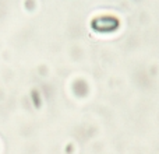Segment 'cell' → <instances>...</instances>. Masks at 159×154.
Returning <instances> with one entry per match:
<instances>
[{"label":"cell","instance_id":"cell-1","mask_svg":"<svg viewBox=\"0 0 159 154\" xmlns=\"http://www.w3.org/2000/svg\"><path fill=\"white\" fill-rule=\"evenodd\" d=\"M119 25H120L119 18L115 16H110V14H102V16L92 18V21H91V28L99 34L115 32L119 28Z\"/></svg>","mask_w":159,"mask_h":154}]
</instances>
